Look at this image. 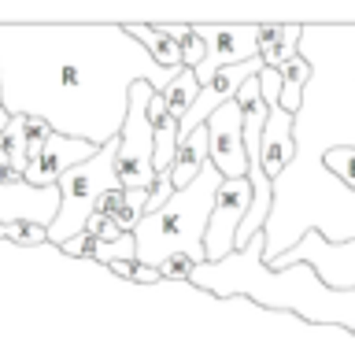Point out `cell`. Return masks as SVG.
Listing matches in <instances>:
<instances>
[{"label": "cell", "mask_w": 355, "mask_h": 344, "mask_svg": "<svg viewBox=\"0 0 355 344\" xmlns=\"http://www.w3.org/2000/svg\"><path fill=\"white\" fill-rule=\"evenodd\" d=\"M266 230L248 241L244 252L215 266H196L193 285L211 296H252L274 311H296L315 326H344L355 333V289H333L315 274V266L296 263L288 270H266Z\"/></svg>", "instance_id": "obj_1"}, {"label": "cell", "mask_w": 355, "mask_h": 344, "mask_svg": "<svg viewBox=\"0 0 355 344\" xmlns=\"http://www.w3.org/2000/svg\"><path fill=\"white\" fill-rule=\"evenodd\" d=\"M226 178L218 174V166L207 160L204 174L196 178L189 189L171 196V204L155 215H144L141 226L133 230V241H137V263L159 266L171 259V255H189L196 266L207 263V252H204V233H207V222H211V211H215V196Z\"/></svg>", "instance_id": "obj_2"}, {"label": "cell", "mask_w": 355, "mask_h": 344, "mask_svg": "<svg viewBox=\"0 0 355 344\" xmlns=\"http://www.w3.org/2000/svg\"><path fill=\"white\" fill-rule=\"evenodd\" d=\"M115 155H119V133L111 141L100 144V152L93 155V160L78 163L74 171H67L60 178V215H55V222L49 226V244H55V248H63L71 237H78V233H85L89 218H93V207L96 200L111 193V189H122L119 178H115Z\"/></svg>", "instance_id": "obj_3"}, {"label": "cell", "mask_w": 355, "mask_h": 344, "mask_svg": "<svg viewBox=\"0 0 355 344\" xmlns=\"http://www.w3.org/2000/svg\"><path fill=\"white\" fill-rule=\"evenodd\" d=\"M159 93L152 82H133L126 89V119L119 130V155H115V178L122 189H144L152 193L155 185V141H152V119L148 100Z\"/></svg>", "instance_id": "obj_4"}, {"label": "cell", "mask_w": 355, "mask_h": 344, "mask_svg": "<svg viewBox=\"0 0 355 344\" xmlns=\"http://www.w3.org/2000/svg\"><path fill=\"white\" fill-rule=\"evenodd\" d=\"M248 211H252V182L248 178L222 182L218 196H215V211H211V222H207V233H204V252H207L204 266H215L237 252V233L244 226V218H248Z\"/></svg>", "instance_id": "obj_5"}, {"label": "cell", "mask_w": 355, "mask_h": 344, "mask_svg": "<svg viewBox=\"0 0 355 344\" xmlns=\"http://www.w3.org/2000/svg\"><path fill=\"white\" fill-rule=\"evenodd\" d=\"M211 133V163L218 166V174L226 182L248 178V148H244V111L237 100L222 104L215 115L207 119Z\"/></svg>", "instance_id": "obj_6"}, {"label": "cell", "mask_w": 355, "mask_h": 344, "mask_svg": "<svg viewBox=\"0 0 355 344\" xmlns=\"http://www.w3.org/2000/svg\"><path fill=\"white\" fill-rule=\"evenodd\" d=\"M196 33L207 44V60L196 67V82L204 85L207 78H215L226 67H241L259 60V41L255 33L259 26H196Z\"/></svg>", "instance_id": "obj_7"}, {"label": "cell", "mask_w": 355, "mask_h": 344, "mask_svg": "<svg viewBox=\"0 0 355 344\" xmlns=\"http://www.w3.org/2000/svg\"><path fill=\"white\" fill-rule=\"evenodd\" d=\"M96 152H100V141L71 137V133H60V130H55L52 137H49V144H44V148L30 160V166H26V185H33V189H55L67 171H74L78 163L93 160Z\"/></svg>", "instance_id": "obj_8"}, {"label": "cell", "mask_w": 355, "mask_h": 344, "mask_svg": "<svg viewBox=\"0 0 355 344\" xmlns=\"http://www.w3.org/2000/svg\"><path fill=\"white\" fill-rule=\"evenodd\" d=\"M60 185L55 189H33V185H4L0 182V222H37L49 230L60 215Z\"/></svg>", "instance_id": "obj_9"}, {"label": "cell", "mask_w": 355, "mask_h": 344, "mask_svg": "<svg viewBox=\"0 0 355 344\" xmlns=\"http://www.w3.org/2000/svg\"><path fill=\"white\" fill-rule=\"evenodd\" d=\"M263 104H266V122H263V133H259L263 174L277 178L296 160V119L282 111V100H263Z\"/></svg>", "instance_id": "obj_10"}, {"label": "cell", "mask_w": 355, "mask_h": 344, "mask_svg": "<svg viewBox=\"0 0 355 344\" xmlns=\"http://www.w3.org/2000/svg\"><path fill=\"white\" fill-rule=\"evenodd\" d=\"M207 160H211V133H207V122H204V126H196L189 137H182V144H178V155H174L171 171H166L174 193H182V189L193 185L196 178L204 174Z\"/></svg>", "instance_id": "obj_11"}, {"label": "cell", "mask_w": 355, "mask_h": 344, "mask_svg": "<svg viewBox=\"0 0 355 344\" xmlns=\"http://www.w3.org/2000/svg\"><path fill=\"white\" fill-rule=\"evenodd\" d=\"M144 204H148V193L144 189H111L96 200L93 215H104L107 222H115L122 233H133L144 218Z\"/></svg>", "instance_id": "obj_12"}, {"label": "cell", "mask_w": 355, "mask_h": 344, "mask_svg": "<svg viewBox=\"0 0 355 344\" xmlns=\"http://www.w3.org/2000/svg\"><path fill=\"white\" fill-rule=\"evenodd\" d=\"M300 37H304V30L300 26H259L255 33V41H259V60L263 67H285L288 60H296V49H300Z\"/></svg>", "instance_id": "obj_13"}, {"label": "cell", "mask_w": 355, "mask_h": 344, "mask_svg": "<svg viewBox=\"0 0 355 344\" xmlns=\"http://www.w3.org/2000/svg\"><path fill=\"white\" fill-rule=\"evenodd\" d=\"M126 33L148 49V60H155V67H163V71H185L182 44L174 37H166L159 26H126Z\"/></svg>", "instance_id": "obj_14"}, {"label": "cell", "mask_w": 355, "mask_h": 344, "mask_svg": "<svg viewBox=\"0 0 355 344\" xmlns=\"http://www.w3.org/2000/svg\"><path fill=\"white\" fill-rule=\"evenodd\" d=\"M277 71H282V111L296 119L300 104H304V89L311 82V63L304 55H296V60H288L285 67H277Z\"/></svg>", "instance_id": "obj_15"}, {"label": "cell", "mask_w": 355, "mask_h": 344, "mask_svg": "<svg viewBox=\"0 0 355 344\" xmlns=\"http://www.w3.org/2000/svg\"><path fill=\"white\" fill-rule=\"evenodd\" d=\"M196 96H200V82H196V71H185L174 78L171 85L163 89V100H166V111H171V115L182 122L189 111H193V104H196Z\"/></svg>", "instance_id": "obj_16"}, {"label": "cell", "mask_w": 355, "mask_h": 344, "mask_svg": "<svg viewBox=\"0 0 355 344\" xmlns=\"http://www.w3.org/2000/svg\"><path fill=\"white\" fill-rule=\"evenodd\" d=\"M326 171L340 178V185L355 189V144H340V148L326 152Z\"/></svg>", "instance_id": "obj_17"}, {"label": "cell", "mask_w": 355, "mask_h": 344, "mask_svg": "<svg viewBox=\"0 0 355 344\" xmlns=\"http://www.w3.org/2000/svg\"><path fill=\"white\" fill-rule=\"evenodd\" d=\"M0 237L33 248V244H44V241H49V230L37 226V222H0Z\"/></svg>", "instance_id": "obj_18"}, {"label": "cell", "mask_w": 355, "mask_h": 344, "mask_svg": "<svg viewBox=\"0 0 355 344\" xmlns=\"http://www.w3.org/2000/svg\"><path fill=\"white\" fill-rule=\"evenodd\" d=\"M107 270L115 274V277H122V282H133V285H155V282H163L159 270H152V266H144L137 259H119V263H111Z\"/></svg>", "instance_id": "obj_19"}, {"label": "cell", "mask_w": 355, "mask_h": 344, "mask_svg": "<svg viewBox=\"0 0 355 344\" xmlns=\"http://www.w3.org/2000/svg\"><path fill=\"white\" fill-rule=\"evenodd\" d=\"M163 282H182V285H193V274H196V263L189 255H171L163 266H159Z\"/></svg>", "instance_id": "obj_20"}, {"label": "cell", "mask_w": 355, "mask_h": 344, "mask_svg": "<svg viewBox=\"0 0 355 344\" xmlns=\"http://www.w3.org/2000/svg\"><path fill=\"white\" fill-rule=\"evenodd\" d=\"M85 233H89V237H96L100 244H115V241H122V237H130V233H122L115 222H107L104 215H93V218H89Z\"/></svg>", "instance_id": "obj_21"}, {"label": "cell", "mask_w": 355, "mask_h": 344, "mask_svg": "<svg viewBox=\"0 0 355 344\" xmlns=\"http://www.w3.org/2000/svg\"><path fill=\"white\" fill-rule=\"evenodd\" d=\"M207 60V44H204V37L196 33V26H193V33L182 41V63L189 67V71H196L200 63Z\"/></svg>", "instance_id": "obj_22"}, {"label": "cell", "mask_w": 355, "mask_h": 344, "mask_svg": "<svg viewBox=\"0 0 355 344\" xmlns=\"http://www.w3.org/2000/svg\"><path fill=\"white\" fill-rule=\"evenodd\" d=\"M8 122H11V108L4 104V93H0V133L8 130Z\"/></svg>", "instance_id": "obj_23"}]
</instances>
